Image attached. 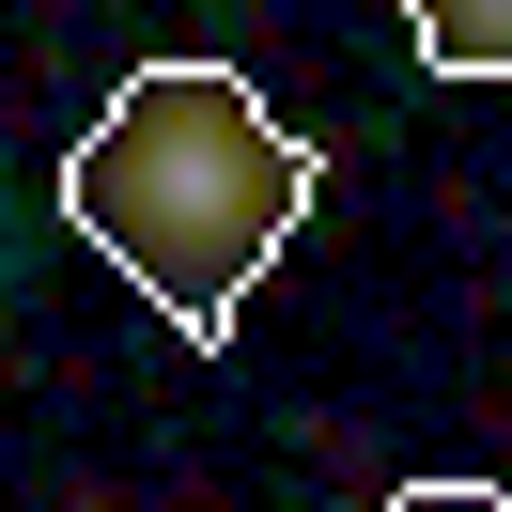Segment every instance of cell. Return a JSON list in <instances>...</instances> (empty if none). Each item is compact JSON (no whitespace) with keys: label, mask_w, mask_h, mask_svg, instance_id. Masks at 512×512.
<instances>
[{"label":"cell","mask_w":512,"mask_h":512,"mask_svg":"<svg viewBox=\"0 0 512 512\" xmlns=\"http://www.w3.org/2000/svg\"><path fill=\"white\" fill-rule=\"evenodd\" d=\"M311 202H326V140L280 125L249 63H140L63 156L78 249H109L140 280V311L171 342H202V357L233 342L249 280L295 249Z\"/></svg>","instance_id":"1"},{"label":"cell","mask_w":512,"mask_h":512,"mask_svg":"<svg viewBox=\"0 0 512 512\" xmlns=\"http://www.w3.org/2000/svg\"><path fill=\"white\" fill-rule=\"evenodd\" d=\"M404 47L435 78H512V0H404Z\"/></svg>","instance_id":"2"},{"label":"cell","mask_w":512,"mask_h":512,"mask_svg":"<svg viewBox=\"0 0 512 512\" xmlns=\"http://www.w3.org/2000/svg\"><path fill=\"white\" fill-rule=\"evenodd\" d=\"M388 512H512V497H497V481H450V466H435V481H388Z\"/></svg>","instance_id":"3"}]
</instances>
